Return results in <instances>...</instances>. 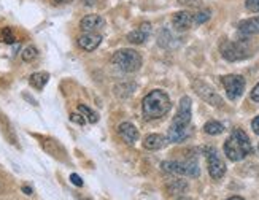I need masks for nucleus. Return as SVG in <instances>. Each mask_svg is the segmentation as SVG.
Masks as SVG:
<instances>
[{
  "mask_svg": "<svg viewBox=\"0 0 259 200\" xmlns=\"http://www.w3.org/2000/svg\"><path fill=\"white\" fill-rule=\"evenodd\" d=\"M0 129H2V133H4V137L11 143V144H15V146H18V138H16V133L13 130V127H11L10 124V121L5 118V115L0 113Z\"/></svg>",
  "mask_w": 259,
  "mask_h": 200,
  "instance_id": "nucleus-16",
  "label": "nucleus"
},
{
  "mask_svg": "<svg viewBox=\"0 0 259 200\" xmlns=\"http://www.w3.org/2000/svg\"><path fill=\"white\" fill-rule=\"evenodd\" d=\"M56 4H70L72 0H54Z\"/></svg>",
  "mask_w": 259,
  "mask_h": 200,
  "instance_id": "nucleus-31",
  "label": "nucleus"
},
{
  "mask_svg": "<svg viewBox=\"0 0 259 200\" xmlns=\"http://www.w3.org/2000/svg\"><path fill=\"white\" fill-rule=\"evenodd\" d=\"M172 108L170 98L168 95L161 91V89H154L148 95L143 98L142 110H143V116L146 119H159L165 116Z\"/></svg>",
  "mask_w": 259,
  "mask_h": 200,
  "instance_id": "nucleus-3",
  "label": "nucleus"
},
{
  "mask_svg": "<svg viewBox=\"0 0 259 200\" xmlns=\"http://www.w3.org/2000/svg\"><path fill=\"white\" fill-rule=\"evenodd\" d=\"M178 4L183 7H189V8H197L200 7L202 0H178Z\"/></svg>",
  "mask_w": 259,
  "mask_h": 200,
  "instance_id": "nucleus-25",
  "label": "nucleus"
},
{
  "mask_svg": "<svg viewBox=\"0 0 259 200\" xmlns=\"http://www.w3.org/2000/svg\"><path fill=\"white\" fill-rule=\"evenodd\" d=\"M239 32L243 35H257L259 33V16L243 19L239 22Z\"/></svg>",
  "mask_w": 259,
  "mask_h": 200,
  "instance_id": "nucleus-15",
  "label": "nucleus"
},
{
  "mask_svg": "<svg viewBox=\"0 0 259 200\" xmlns=\"http://www.w3.org/2000/svg\"><path fill=\"white\" fill-rule=\"evenodd\" d=\"M50 80V75L47 72H37V73H32L30 78H29V83L33 89H37V91H41V89L47 86Z\"/></svg>",
  "mask_w": 259,
  "mask_h": 200,
  "instance_id": "nucleus-18",
  "label": "nucleus"
},
{
  "mask_svg": "<svg viewBox=\"0 0 259 200\" xmlns=\"http://www.w3.org/2000/svg\"><path fill=\"white\" fill-rule=\"evenodd\" d=\"M172 24L178 32H185L196 24L194 13H189V11H178V13H175L172 18Z\"/></svg>",
  "mask_w": 259,
  "mask_h": 200,
  "instance_id": "nucleus-10",
  "label": "nucleus"
},
{
  "mask_svg": "<svg viewBox=\"0 0 259 200\" xmlns=\"http://www.w3.org/2000/svg\"><path fill=\"white\" fill-rule=\"evenodd\" d=\"M70 181H72L75 186H80V187L83 186V180H81V178L78 176L76 173H72V175H70Z\"/></svg>",
  "mask_w": 259,
  "mask_h": 200,
  "instance_id": "nucleus-28",
  "label": "nucleus"
},
{
  "mask_svg": "<svg viewBox=\"0 0 259 200\" xmlns=\"http://www.w3.org/2000/svg\"><path fill=\"white\" fill-rule=\"evenodd\" d=\"M193 87H194L196 94H197L200 98H204L207 104H210V105H213V107H221V105H223V98L217 94L215 89H213L211 86H208L205 81L196 80V81L193 83Z\"/></svg>",
  "mask_w": 259,
  "mask_h": 200,
  "instance_id": "nucleus-9",
  "label": "nucleus"
},
{
  "mask_svg": "<svg viewBox=\"0 0 259 200\" xmlns=\"http://www.w3.org/2000/svg\"><path fill=\"white\" fill-rule=\"evenodd\" d=\"M111 64L122 72H137L142 67V56L134 49H119L111 56Z\"/></svg>",
  "mask_w": 259,
  "mask_h": 200,
  "instance_id": "nucleus-4",
  "label": "nucleus"
},
{
  "mask_svg": "<svg viewBox=\"0 0 259 200\" xmlns=\"http://www.w3.org/2000/svg\"><path fill=\"white\" fill-rule=\"evenodd\" d=\"M84 2H86V5H94L96 0H84Z\"/></svg>",
  "mask_w": 259,
  "mask_h": 200,
  "instance_id": "nucleus-33",
  "label": "nucleus"
},
{
  "mask_svg": "<svg viewBox=\"0 0 259 200\" xmlns=\"http://www.w3.org/2000/svg\"><path fill=\"white\" fill-rule=\"evenodd\" d=\"M178 200H191V198H188V197H182V198H178Z\"/></svg>",
  "mask_w": 259,
  "mask_h": 200,
  "instance_id": "nucleus-35",
  "label": "nucleus"
},
{
  "mask_svg": "<svg viewBox=\"0 0 259 200\" xmlns=\"http://www.w3.org/2000/svg\"><path fill=\"white\" fill-rule=\"evenodd\" d=\"M161 167L168 172V173H175V175H182V176H199V164L196 159H186V161H165L161 164Z\"/></svg>",
  "mask_w": 259,
  "mask_h": 200,
  "instance_id": "nucleus-6",
  "label": "nucleus"
},
{
  "mask_svg": "<svg viewBox=\"0 0 259 200\" xmlns=\"http://www.w3.org/2000/svg\"><path fill=\"white\" fill-rule=\"evenodd\" d=\"M118 133L127 144H135V141L139 140V130L134 124H131V122H122V124H119Z\"/></svg>",
  "mask_w": 259,
  "mask_h": 200,
  "instance_id": "nucleus-13",
  "label": "nucleus"
},
{
  "mask_svg": "<svg viewBox=\"0 0 259 200\" xmlns=\"http://www.w3.org/2000/svg\"><path fill=\"white\" fill-rule=\"evenodd\" d=\"M204 132L208 133V135H220V133L224 132V126L221 122L217 121H208L207 124L204 126Z\"/></svg>",
  "mask_w": 259,
  "mask_h": 200,
  "instance_id": "nucleus-20",
  "label": "nucleus"
},
{
  "mask_svg": "<svg viewBox=\"0 0 259 200\" xmlns=\"http://www.w3.org/2000/svg\"><path fill=\"white\" fill-rule=\"evenodd\" d=\"M78 111H80V113L86 118V121L91 122V124H94V122L99 121V116H97L96 111H93L91 108L86 107V105H78Z\"/></svg>",
  "mask_w": 259,
  "mask_h": 200,
  "instance_id": "nucleus-21",
  "label": "nucleus"
},
{
  "mask_svg": "<svg viewBox=\"0 0 259 200\" xmlns=\"http://www.w3.org/2000/svg\"><path fill=\"white\" fill-rule=\"evenodd\" d=\"M251 100H254V102H259V83L253 87V91H251Z\"/></svg>",
  "mask_w": 259,
  "mask_h": 200,
  "instance_id": "nucleus-29",
  "label": "nucleus"
},
{
  "mask_svg": "<svg viewBox=\"0 0 259 200\" xmlns=\"http://www.w3.org/2000/svg\"><path fill=\"white\" fill-rule=\"evenodd\" d=\"M191 98L189 97H183L180 100V105H178V111L172 121V126L168 129L167 133V140L172 141V143H182L183 140L188 138L189 132L188 127L191 124Z\"/></svg>",
  "mask_w": 259,
  "mask_h": 200,
  "instance_id": "nucleus-1",
  "label": "nucleus"
},
{
  "mask_svg": "<svg viewBox=\"0 0 259 200\" xmlns=\"http://www.w3.org/2000/svg\"><path fill=\"white\" fill-rule=\"evenodd\" d=\"M70 121L75 122V124H80V126H84L86 124V118L81 113H72L70 115Z\"/></svg>",
  "mask_w": 259,
  "mask_h": 200,
  "instance_id": "nucleus-26",
  "label": "nucleus"
},
{
  "mask_svg": "<svg viewBox=\"0 0 259 200\" xmlns=\"http://www.w3.org/2000/svg\"><path fill=\"white\" fill-rule=\"evenodd\" d=\"M228 200H243L242 197H237V195H235V197H231V198H228Z\"/></svg>",
  "mask_w": 259,
  "mask_h": 200,
  "instance_id": "nucleus-34",
  "label": "nucleus"
},
{
  "mask_svg": "<svg viewBox=\"0 0 259 200\" xmlns=\"http://www.w3.org/2000/svg\"><path fill=\"white\" fill-rule=\"evenodd\" d=\"M251 129H253V132L256 133V135H259V116H256V118L253 119V122H251Z\"/></svg>",
  "mask_w": 259,
  "mask_h": 200,
  "instance_id": "nucleus-30",
  "label": "nucleus"
},
{
  "mask_svg": "<svg viewBox=\"0 0 259 200\" xmlns=\"http://www.w3.org/2000/svg\"><path fill=\"white\" fill-rule=\"evenodd\" d=\"M164 144H165V138L162 135H157V133H151V135H148L143 141V146L150 151L161 149Z\"/></svg>",
  "mask_w": 259,
  "mask_h": 200,
  "instance_id": "nucleus-17",
  "label": "nucleus"
},
{
  "mask_svg": "<svg viewBox=\"0 0 259 200\" xmlns=\"http://www.w3.org/2000/svg\"><path fill=\"white\" fill-rule=\"evenodd\" d=\"M15 40H16V37H15L13 30H11L10 27L0 29V41H4V43H15Z\"/></svg>",
  "mask_w": 259,
  "mask_h": 200,
  "instance_id": "nucleus-22",
  "label": "nucleus"
},
{
  "mask_svg": "<svg viewBox=\"0 0 259 200\" xmlns=\"http://www.w3.org/2000/svg\"><path fill=\"white\" fill-rule=\"evenodd\" d=\"M257 149H259V146H257Z\"/></svg>",
  "mask_w": 259,
  "mask_h": 200,
  "instance_id": "nucleus-36",
  "label": "nucleus"
},
{
  "mask_svg": "<svg viewBox=\"0 0 259 200\" xmlns=\"http://www.w3.org/2000/svg\"><path fill=\"white\" fill-rule=\"evenodd\" d=\"M221 83L231 100H237L245 91V78L240 75H226L221 78Z\"/></svg>",
  "mask_w": 259,
  "mask_h": 200,
  "instance_id": "nucleus-8",
  "label": "nucleus"
},
{
  "mask_svg": "<svg viewBox=\"0 0 259 200\" xmlns=\"http://www.w3.org/2000/svg\"><path fill=\"white\" fill-rule=\"evenodd\" d=\"M37 48L35 46H27L24 51H22V61H26V62H32L33 59H35L37 58Z\"/></svg>",
  "mask_w": 259,
  "mask_h": 200,
  "instance_id": "nucleus-23",
  "label": "nucleus"
},
{
  "mask_svg": "<svg viewBox=\"0 0 259 200\" xmlns=\"http://www.w3.org/2000/svg\"><path fill=\"white\" fill-rule=\"evenodd\" d=\"M165 187L168 194H183L188 189V184L183 180H172L165 184Z\"/></svg>",
  "mask_w": 259,
  "mask_h": 200,
  "instance_id": "nucleus-19",
  "label": "nucleus"
},
{
  "mask_svg": "<svg viewBox=\"0 0 259 200\" xmlns=\"http://www.w3.org/2000/svg\"><path fill=\"white\" fill-rule=\"evenodd\" d=\"M22 191H24L27 195H30V194H32V189H30V187H22Z\"/></svg>",
  "mask_w": 259,
  "mask_h": 200,
  "instance_id": "nucleus-32",
  "label": "nucleus"
},
{
  "mask_svg": "<svg viewBox=\"0 0 259 200\" xmlns=\"http://www.w3.org/2000/svg\"><path fill=\"white\" fill-rule=\"evenodd\" d=\"M100 41H102V37L97 32H84L83 35L78 37V46L88 53H91L99 46Z\"/></svg>",
  "mask_w": 259,
  "mask_h": 200,
  "instance_id": "nucleus-11",
  "label": "nucleus"
},
{
  "mask_svg": "<svg viewBox=\"0 0 259 200\" xmlns=\"http://www.w3.org/2000/svg\"><path fill=\"white\" fill-rule=\"evenodd\" d=\"M210 11L208 10H204V11H199V13H194V19H196V24H204L210 19Z\"/></svg>",
  "mask_w": 259,
  "mask_h": 200,
  "instance_id": "nucleus-24",
  "label": "nucleus"
},
{
  "mask_svg": "<svg viewBox=\"0 0 259 200\" xmlns=\"http://www.w3.org/2000/svg\"><path fill=\"white\" fill-rule=\"evenodd\" d=\"M245 7L253 11V13H259V0H246Z\"/></svg>",
  "mask_w": 259,
  "mask_h": 200,
  "instance_id": "nucleus-27",
  "label": "nucleus"
},
{
  "mask_svg": "<svg viewBox=\"0 0 259 200\" xmlns=\"http://www.w3.org/2000/svg\"><path fill=\"white\" fill-rule=\"evenodd\" d=\"M105 26V21L99 15H88L80 21V27L83 32H97Z\"/></svg>",
  "mask_w": 259,
  "mask_h": 200,
  "instance_id": "nucleus-12",
  "label": "nucleus"
},
{
  "mask_svg": "<svg viewBox=\"0 0 259 200\" xmlns=\"http://www.w3.org/2000/svg\"><path fill=\"white\" fill-rule=\"evenodd\" d=\"M220 51H221V56L226 61L229 62H237V61H242V59H246L250 58L253 54L251 53V48L248 46V43L246 41H231V40H224L220 46Z\"/></svg>",
  "mask_w": 259,
  "mask_h": 200,
  "instance_id": "nucleus-5",
  "label": "nucleus"
},
{
  "mask_svg": "<svg viewBox=\"0 0 259 200\" xmlns=\"http://www.w3.org/2000/svg\"><path fill=\"white\" fill-rule=\"evenodd\" d=\"M253 153L251 141L242 129H234L231 137L224 143V154L232 162H239Z\"/></svg>",
  "mask_w": 259,
  "mask_h": 200,
  "instance_id": "nucleus-2",
  "label": "nucleus"
},
{
  "mask_svg": "<svg viewBox=\"0 0 259 200\" xmlns=\"http://www.w3.org/2000/svg\"><path fill=\"white\" fill-rule=\"evenodd\" d=\"M205 158H207V165H208V173L213 180H220L226 173V165H224L221 156L215 148H204Z\"/></svg>",
  "mask_w": 259,
  "mask_h": 200,
  "instance_id": "nucleus-7",
  "label": "nucleus"
},
{
  "mask_svg": "<svg viewBox=\"0 0 259 200\" xmlns=\"http://www.w3.org/2000/svg\"><path fill=\"white\" fill-rule=\"evenodd\" d=\"M151 26L150 24H146V22H143V24H140L135 30H132L129 35H127V41L132 43V44H142L145 43V40L148 38L150 35V29Z\"/></svg>",
  "mask_w": 259,
  "mask_h": 200,
  "instance_id": "nucleus-14",
  "label": "nucleus"
}]
</instances>
